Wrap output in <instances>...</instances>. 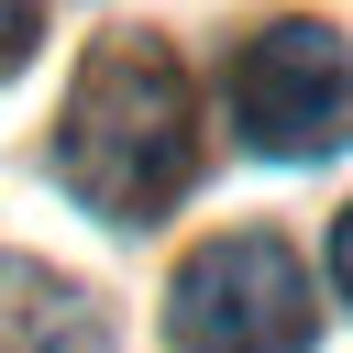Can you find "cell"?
<instances>
[{
  "mask_svg": "<svg viewBox=\"0 0 353 353\" xmlns=\"http://www.w3.org/2000/svg\"><path fill=\"white\" fill-rule=\"evenodd\" d=\"M0 353H110V320L77 276L0 254Z\"/></svg>",
  "mask_w": 353,
  "mask_h": 353,
  "instance_id": "277c9868",
  "label": "cell"
},
{
  "mask_svg": "<svg viewBox=\"0 0 353 353\" xmlns=\"http://www.w3.org/2000/svg\"><path fill=\"white\" fill-rule=\"evenodd\" d=\"M33 44H44V0H0V88L33 66Z\"/></svg>",
  "mask_w": 353,
  "mask_h": 353,
  "instance_id": "5b68a950",
  "label": "cell"
},
{
  "mask_svg": "<svg viewBox=\"0 0 353 353\" xmlns=\"http://www.w3.org/2000/svg\"><path fill=\"white\" fill-rule=\"evenodd\" d=\"M232 132L276 165H309V154L353 143V44L309 11L254 22L243 55H232Z\"/></svg>",
  "mask_w": 353,
  "mask_h": 353,
  "instance_id": "3957f363",
  "label": "cell"
},
{
  "mask_svg": "<svg viewBox=\"0 0 353 353\" xmlns=\"http://www.w3.org/2000/svg\"><path fill=\"white\" fill-rule=\"evenodd\" d=\"M331 287H342V298H353V210H342V221H331Z\"/></svg>",
  "mask_w": 353,
  "mask_h": 353,
  "instance_id": "8992f818",
  "label": "cell"
},
{
  "mask_svg": "<svg viewBox=\"0 0 353 353\" xmlns=\"http://www.w3.org/2000/svg\"><path fill=\"white\" fill-rule=\"evenodd\" d=\"M309 331H320V298L276 232H210L165 287L176 353H309Z\"/></svg>",
  "mask_w": 353,
  "mask_h": 353,
  "instance_id": "7a4b0ae2",
  "label": "cell"
},
{
  "mask_svg": "<svg viewBox=\"0 0 353 353\" xmlns=\"http://www.w3.org/2000/svg\"><path fill=\"white\" fill-rule=\"evenodd\" d=\"M55 176L88 221H165L199 176V88L154 33H99L66 121H55Z\"/></svg>",
  "mask_w": 353,
  "mask_h": 353,
  "instance_id": "6da1fadb",
  "label": "cell"
}]
</instances>
